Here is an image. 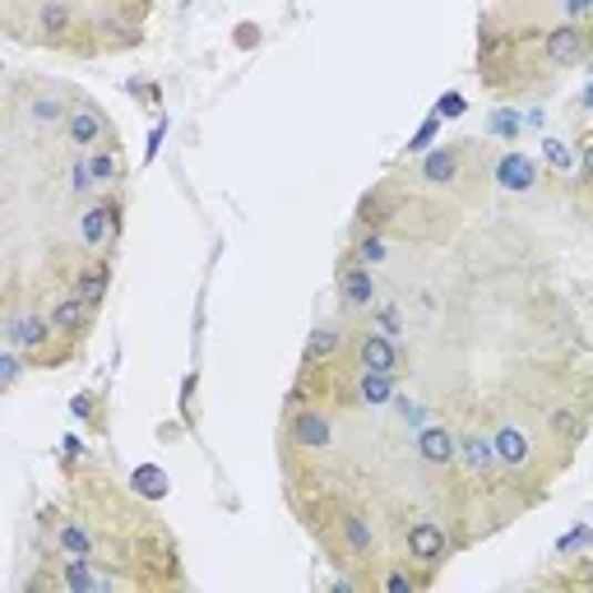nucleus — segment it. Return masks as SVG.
Instances as JSON below:
<instances>
[{"label": "nucleus", "instance_id": "f257e3e1", "mask_svg": "<svg viewBox=\"0 0 593 593\" xmlns=\"http://www.w3.org/2000/svg\"><path fill=\"white\" fill-rule=\"evenodd\" d=\"M543 61L556 65V70H575L593 57V23H556V29H548L543 38Z\"/></svg>", "mask_w": 593, "mask_h": 593}, {"label": "nucleus", "instance_id": "f03ea898", "mask_svg": "<svg viewBox=\"0 0 593 593\" xmlns=\"http://www.w3.org/2000/svg\"><path fill=\"white\" fill-rule=\"evenodd\" d=\"M121 232V200L116 195H98L89 200L80 218H74V237H80L84 251H108Z\"/></svg>", "mask_w": 593, "mask_h": 593}, {"label": "nucleus", "instance_id": "7ed1b4c3", "mask_svg": "<svg viewBox=\"0 0 593 593\" xmlns=\"http://www.w3.org/2000/svg\"><path fill=\"white\" fill-rule=\"evenodd\" d=\"M57 339V325H51V316H42L38 306H14V311L6 316V348H19L23 357H33Z\"/></svg>", "mask_w": 593, "mask_h": 593}, {"label": "nucleus", "instance_id": "20e7f679", "mask_svg": "<svg viewBox=\"0 0 593 593\" xmlns=\"http://www.w3.org/2000/svg\"><path fill=\"white\" fill-rule=\"evenodd\" d=\"M334 529H339V548L348 561H376L380 556V538H376V524H371L367 510L344 505L334 514Z\"/></svg>", "mask_w": 593, "mask_h": 593}, {"label": "nucleus", "instance_id": "39448f33", "mask_svg": "<svg viewBox=\"0 0 593 593\" xmlns=\"http://www.w3.org/2000/svg\"><path fill=\"white\" fill-rule=\"evenodd\" d=\"M112 135H116V131L108 125V116H102L98 102L70 98V116H65V140H70V149L89 153V149H98L102 140H112Z\"/></svg>", "mask_w": 593, "mask_h": 593}, {"label": "nucleus", "instance_id": "423d86ee", "mask_svg": "<svg viewBox=\"0 0 593 593\" xmlns=\"http://www.w3.org/2000/svg\"><path fill=\"white\" fill-rule=\"evenodd\" d=\"M352 357H357V367H367V371H390V376L403 371V352H399V344H395V334H385V329H376V325L357 329Z\"/></svg>", "mask_w": 593, "mask_h": 593}, {"label": "nucleus", "instance_id": "0eeeda50", "mask_svg": "<svg viewBox=\"0 0 593 593\" xmlns=\"http://www.w3.org/2000/svg\"><path fill=\"white\" fill-rule=\"evenodd\" d=\"M492 441H497V459H501V469L505 473H529L533 463H538V446H533V431L524 422H501L492 431Z\"/></svg>", "mask_w": 593, "mask_h": 593}, {"label": "nucleus", "instance_id": "6e6552de", "mask_svg": "<svg viewBox=\"0 0 593 593\" xmlns=\"http://www.w3.org/2000/svg\"><path fill=\"white\" fill-rule=\"evenodd\" d=\"M288 446H297L301 454H329L334 450V422L320 408H297L288 418Z\"/></svg>", "mask_w": 593, "mask_h": 593}, {"label": "nucleus", "instance_id": "1a4fd4ad", "mask_svg": "<svg viewBox=\"0 0 593 593\" xmlns=\"http://www.w3.org/2000/svg\"><path fill=\"white\" fill-rule=\"evenodd\" d=\"M51 325H57V339H65V344H80L84 334L93 329V316H98V306H89L74 288H65L57 301H51Z\"/></svg>", "mask_w": 593, "mask_h": 593}, {"label": "nucleus", "instance_id": "9d476101", "mask_svg": "<svg viewBox=\"0 0 593 593\" xmlns=\"http://www.w3.org/2000/svg\"><path fill=\"white\" fill-rule=\"evenodd\" d=\"M74 29H80V14H74L70 0H42L33 14V38L42 47H70Z\"/></svg>", "mask_w": 593, "mask_h": 593}, {"label": "nucleus", "instance_id": "9b49d317", "mask_svg": "<svg viewBox=\"0 0 593 593\" xmlns=\"http://www.w3.org/2000/svg\"><path fill=\"white\" fill-rule=\"evenodd\" d=\"M459 463H463V473H469L473 482H492L501 473L492 431H459Z\"/></svg>", "mask_w": 593, "mask_h": 593}, {"label": "nucleus", "instance_id": "f8f14e48", "mask_svg": "<svg viewBox=\"0 0 593 593\" xmlns=\"http://www.w3.org/2000/svg\"><path fill=\"white\" fill-rule=\"evenodd\" d=\"M376 297H380V288H376L371 265H357L352 255H348V265L339 269V301H344V311H348V316L376 311Z\"/></svg>", "mask_w": 593, "mask_h": 593}, {"label": "nucleus", "instance_id": "ddd939ff", "mask_svg": "<svg viewBox=\"0 0 593 593\" xmlns=\"http://www.w3.org/2000/svg\"><path fill=\"white\" fill-rule=\"evenodd\" d=\"M23 125L38 135H51V131H65V116H70V98L57 93V89H38L29 93V102H23Z\"/></svg>", "mask_w": 593, "mask_h": 593}, {"label": "nucleus", "instance_id": "4468645a", "mask_svg": "<svg viewBox=\"0 0 593 593\" xmlns=\"http://www.w3.org/2000/svg\"><path fill=\"white\" fill-rule=\"evenodd\" d=\"M403 543H408V556L418 565H427V571H436L441 561H450V538L436 520H412Z\"/></svg>", "mask_w": 593, "mask_h": 593}, {"label": "nucleus", "instance_id": "2eb2a0df", "mask_svg": "<svg viewBox=\"0 0 593 593\" xmlns=\"http://www.w3.org/2000/svg\"><path fill=\"white\" fill-rule=\"evenodd\" d=\"M418 459L427 463V469H454L459 463V431L454 427H441V422H427L418 431Z\"/></svg>", "mask_w": 593, "mask_h": 593}, {"label": "nucleus", "instance_id": "dca6fc26", "mask_svg": "<svg viewBox=\"0 0 593 593\" xmlns=\"http://www.w3.org/2000/svg\"><path fill=\"white\" fill-rule=\"evenodd\" d=\"M89 172H93L98 195H116V186L125 182V159H121L116 135H112V140H102L98 149H89Z\"/></svg>", "mask_w": 593, "mask_h": 593}, {"label": "nucleus", "instance_id": "f3484780", "mask_svg": "<svg viewBox=\"0 0 593 593\" xmlns=\"http://www.w3.org/2000/svg\"><path fill=\"white\" fill-rule=\"evenodd\" d=\"M344 325H316L311 339H306V352H301V371H320V367H334V357L344 352Z\"/></svg>", "mask_w": 593, "mask_h": 593}, {"label": "nucleus", "instance_id": "a211bd4d", "mask_svg": "<svg viewBox=\"0 0 593 593\" xmlns=\"http://www.w3.org/2000/svg\"><path fill=\"white\" fill-rule=\"evenodd\" d=\"M57 552H61V561L70 556V561H98L93 552H98V538H93V529L84 524V520H61L57 524Z\"/></svg>", "mask_w": 593, "mask_h": 593}, {"label": "nucleus", "instance_id": "6ab92c4d", "mask_svg": "<svg viewBox=\"0 0 593 593\" xmlns=\"http://www.w3.org/2000/svg\"><path fill=\"white\" fill-rule=\"evenodd\" d=\"M70 288L80 293L89 306H102V301H108V288H112V265H108V260L74 265V274H70Z\"/></svg>", "mask_w": 593, "mask_h": 593}, {"label": "nucleus", "instance_id": "aec40b11", "mask_svg": "<svg viewBox=\"0 0 593 593\" xmlns=\"http://www.w3.org/2000/svg\"><path fill=\"white\" fill-rule=\"evenodd\" d=\"M395 395H399V376L357 367V403L362 408H385V403H395Z\"/></svg>", "mask_w": 593, "mask_h": 593}, {"label": "nucleus", "instance_id": "412c9836", "mask_svg": "<svg viewBox=\"0 0 593 593\" xmlns=\"http://www.w3.org/2000/svg\"><path fill=\"white\" fill-rule=\"evenodd\" d=\"M459 159H463L459 144L431 149L427 163H422V182H427V186H454V182H459Z\"/></svg>", "mask_w": 593, "mask_h": 593}, {"label": "nucleus", "instance_id": "4be33fe9", "mask_svg": "<svg viewBox=\"0 0 593 593\" xmlns=\"http://www.w3.org/2000/svg\"><path fill=\"white\" fill-rule=\"evenodd\" d=\"M548 431L556 436L561 446H580L584 431H589V412L575 408V403H561V408H548Z\"/></svg>", "mask_w": 593, "mask_h": 593}, {"label": "nucleus", "instance_id": "5701e85b", "mask_svg": "<svg viewBox=\"0 0 593 593\" xmlns=\"http://www.w3.org/2000/svg\"><path fill=\"white\" fill-rule=\"evenodd\" d=\"M65 200H70V204L98 200L93 172H89V153H70V163H65Z\"/></svg>", "mask_w": 593, "mask_h": 593}, {"label": "nucleus", "instance_id": "b1692460", "mask_svg": "<svg viewBox=\"0 0 593 593\" xmlns=\"http://www.w3.org/2000/svg\"><path fill=\"white\" fill-rule=\"evenodd\" d=\"M497 182H501L505 191H529V186H533V163L520 159V153H505V159L497 163Z\"/></svg>", "mask_w": 593, "mask_h": 593}, {"label": "nucleus", "instance_id": "393cba45", "mask_svg": "<svg viewBox=\"0 0 593 593\" xmlns=\"http://www.w3.org/2000/svg\"><path fill=\"white\" fill-rule=\"evenodd\" d=\"M352 260L357 265H385V260H390V246H385V237H380V232H362V237H357V251H352Z\"/></svg>", "mask_w": 593, "mask_h": 593}, {"label": "nucleus", "instance_id": "a878e982", "mask_svg": "<svg viewBox=\"0 0 593 593\" xmlns=\"http://www.w3.org/2000/svg\"><path fill=\"white\" fill-rule=\"evenodd\" d=\"M395 412H399V422L412 427V431H422L431 422V408L422 399H408V395H395Z\"/></svg>", "mask_w": 593, "mask_h": 593}, {"label": "nucleus", "instance_id": "bb28decb", "mask_svg": "<svg viewBox=\"0 0 593 593\" xmlns=\"http://www.w3.org/2000/svg\"><path fill=\"white\" fill-rule=\"evenodd\" d=\"M135 492H144V497H167V473L163 469H135Z\"/></svg>", "mask_w": 593, "mask_h": 593}, {"label": "nucleus", "instance_id": "cd10ccee", "mask_svg": "<svg viewBox=\"0 0 593 593\" xmlns=\"http://www.w3.org/2000/svg\"><path fill=\"white\" fill-rule=\"evenodd\" d=\"M422 584H427V580H418L412 571H403V565H395V571L380 575V589H385V593H412V589H422Z\"/></svg>", "mask_w": 593, "mask_h": 593}, {"label": "nucleus", "instance_id": "c85d7f7f", "mask_svg": "<svg viewBox=\"0 0 593 593\" xmlns=\"http://www.w3.org/2000/svg\"><path fill=\"white\" fill-rule=\"evenodd\" d=\"M0 371H6V376H0V385H6V390H14L19 376H23V352H19V348H6V357H0Z\"/></svg>", "mask_w": 593, "mask_h": 593}, {"label": "nucleus", "instance_id": "c756f323", "mask_svg": "<svg viewBox=\"0 0 593 593\" xmlns=\"http://www.w3.org/2000/svg\"><path fill=\"white\" fill-rule=\"evenodd\" d=\"M543 159H548L552 172H571V149H565L561 140H548L543 144Z\"/></svg>", "mask_w": 593, "mask_h": 593}, {"label": "nucleus", "instance_id": "7c9ffc66", "mask_svg": "<svg viewBox=\"0 0 593 593\" xmlns=\"http://www.w3.org/2000/svg\"><path fill=\"white\" fill-rule=\"evenodd\" d=\"M561 6H565V19L571 23H584L593 14V0H561Z\"/></svg>", "mask_w": 593, "mask_h": 593}, {"label": "nucleus", "instance_id": "2f4dec72", "mask_svg": "<svg viewBox=\"0 0 593 593\" xmlns=\"http://www.w3.org/2000/svg\"><path fill=\"white\" fill-rule=\"evenodd\" d=\"M371 320H376V329H385V334H399V311H390V306L371 311Z\"/></svg>", "mask_w": 593, "mask_h": 593}, {"label": "nucleus", "instance_id": "473e14b6", "mask_svg": "<svg viewBox=\"0 0 593 593\" xmlns=\"http://www.w3.org/2000/svg\"><path fill=\"white\" fill-rule=\"evenodd\" d=\"M431 140H436V121H427V125H422V131H418V135H412V144H408V153H418V149H427Z\"/></svg>", "mask_w": 593, "mask_h": 593}, {"label": "nucleus", "instance_id": "72a5a7b5", "mask_svg": "<svg viewBox=\"0 0 593 593\" xmlns=\"http://www.w3.org/2000/svg\"><path fill=\"white\" fill-rule=\"evenodd\" d=\"M580 163H584V172L593 176V131H589V135L580 140Z\"/></svg>", "mask_w": 593, "mask_h": 593}, {"label": "nucleus", "instance_id": "f704fd0d", "mask_svg": "<svg viewBox=\"0 0 593 593\" xmlns=\"http://www.w3.org/2000/svg\"><path fill=\"white\" fill-rule=\"evenodd\" d=\"M459 108H463V98H441V108H436V112H441V116H459Z\"/></svg>", "mask_w": 593, "mask_h": 593}, {"label": "nucleus", "instance_id": "c9c22d12", "mask_svg": "<svg viewBox=\"0 0 593 593\" xmlns=\"http://www.w3.org/2000/svg\"><path fill=\"white\" fill-rule=\"evenodd\" d=\"M580 108H584V112H589V116H593V84H589V89H584V98H580Z\"/></svg>", "mask_w": 593, "mask_h": 593}]
</instances>
